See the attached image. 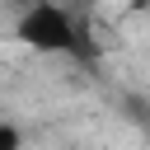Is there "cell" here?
Listing matches in <instances>:
<instances>
[{"label": "cell", "instance_id": "obj_2", "mask_svg": "<svg viewBox=\"0 0 150 150\" xmlns=\"http://www.w3.org/2000/svg\"><path fill=\"white\" fill-rule=\"evenodd\" d=\"M14 145H23V131L9 127V122H0V150H14Z\"/></svg>", "mask_w": 150, "mask_h": 150}, {"label": "cell", "instance_id": "obj_1", "mask_svg": "<svg viewBox=\"0 0 150 150\" xmlns=\"http://www.w3.org/2000/svg\"><path fill=\"white\" fill-rule=\"evenodd\" d=\"M14 42L38 52V56H70V61H94L98 56V47L89 38V23L61 0H33L14 19Z\"/></svg>", "mask_w": 150, "mask_h": 150}, {"label": "cell", "instance_id": "obj_3", "mask_svg": "<svg viewBox=\"0 0 150 150\" xmlns=\"http://www.w3.org/2000/svg\"><path fill=\"white\" fill-rule=\"evenodd\" d=\"M145 5H150V0H145Z\"/></svg>", "mask_w": 150, "mask_h": 150}]
</instances>
